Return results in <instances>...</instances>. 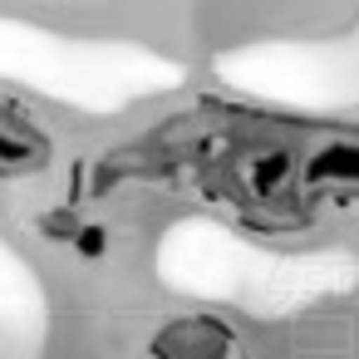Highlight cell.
<instances>
[{
  "mask_svg": "<svg viewBox=\"0 0 359 359\" xmlns=\"http://www.w3.org/2000/svg\"><path fill=\"white\" fill-rule=\"evenodd\" d=\"M226 354L231 330L217 315H177L158 339V359H226Z\"/></svg>",
  "mask_w": 359,
  "mask_h": 359,
  "instance_id": "1",
  "label": "cell"
}]
</instances>
